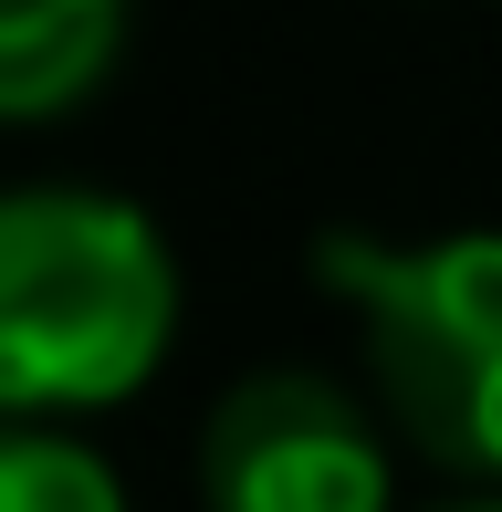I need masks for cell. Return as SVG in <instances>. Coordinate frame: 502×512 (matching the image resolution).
<instances>
[{"label":"cell","mask_w":502,"mask_h":512,"mask_svg":"<svg viewBox=\"0 0 502 512\" xmlns=\"http://www.w3.org/2000/svg\"><path fill=\"white\" fill-rule=\"evenodd\" d=\"M0 512H126L116 471L63 429H0Z\"/></svg>","instance_id":"5"},{"label":"cell","mask_w":502,"mask_h":512,"mask_svg":"<svg viewBox=\"0 0 502 512\" xmlns=\"http://www.w3.org/2000/svg\"><path fill=\"white\" fill-rule=\"evenodd\" d=\"M126 11L116 0H0V126L74 115L116 74Z\"/></svg>","instance_id":"4"},{"label":"cell","mask_w":502,"mask_h":512,"mask_svg":"<svg viewBox=\"0 0 502 512\" xmlns=\"http://www.w3.org/2000/svg\"><path fill=\"white\" fill-rule=\"evenodd\" d=\"M178 335V262L136 199L0 189V418L116 408Z\"/></svg>","instance_id":"1"},{"label":"cell","mask_w":502,"mask_h":512,"mask_svg":"<svg viewBox=\"0 0 502 512\" xmlns=\"http://www.w3.org/2000/svg\"><path fill=\"white\" fill-rule=\"evenodd\" d=\"M450 512H502V502H450Z\"/></svg>","instance_id":"6"},{"label":"cell","mask_w":502,"mask_h":512,"mask_svg":"<svg viewBox=\"0 0 502 512\" xmlns=\"http://www.w3.org/2000/svg\"><path fill=\"white\" fill-rule=\"evenodd\" d=\"M314 272L367 324V366L398 429L450 471L502 481V230H440V241L335 230Z\"/></svg>","instance_id":"2"},{"label":"cell","mask_w":502,"mask_h":512,"mask_svg":"<svg viewBox=\"0 0 502 512\" xmlns=\"http://www.w3.org/2000/svg\"><path fill=\"white\" fill-rule=\"evenodd\" d=\"M199 492L210 512H387V439L346 387L272 366L210 408Z\"/></svg>","instance_id":"3"}]
</instances>
